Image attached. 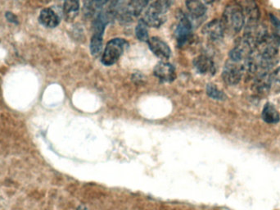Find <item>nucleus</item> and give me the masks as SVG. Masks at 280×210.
<instances>
[{
    "label": "nucleus",
    "mask_w": 280,
    "mask_h": 210,
    "mask_svg": "<svg viewBox=\"0 0 280 210\" xmlns=\"http://www.w3.org/2000/svg\"><path fill=\"white\" fill-rule=\"evenodd\" d=\"M221 21L225 32L230 35H236L240 32L246 22L243 12L235 3L226 7Z\"/></svg>",
    "instance_id": "nucleus-1"
},
{
    "label": "nucleus",
    "mask_w": 280,
    "mask_h": 210,
    "mask_svg": "<svg viewBox=\"0 0 280 210\" xmlns=\"http://www.w3.org/2000/svg\"><path fill=\"white\" fill-rule=\"evenodd\" d=\"M268 36L266 25L257 21L247 22L243 37L254 50Z\"/></svg>",
    "instance_id": "nucleus-2"
},
{
    "label": "nucleus",
    "mask_w": 280,
    "mask_h": 210,
    "mask_svg": "<svg viewBox=\"0 0 280 210\" xmlns=\"http://www.w3.org/2000/svg\"><path fill=\"white\" fill-rule=\"evenodd\" d=\"M127 47L128 42L124 39L117 38L110 40L102 56V63L106 66L113 65L118 61Z\"/></svg>",
    "instance_id": "nucleus-3"
},
{
    "label": "nucleus",
    "mask_w": 280,
    "mask_h": 210,
    "mask_svg": "<svg viewBox=\"0 0 280 210\" xmlns=\"http://www.w3.org/2000/svg\"><path fill=\"white\" fill-rule=\"evenodd\" d=\"M244 72V63H237L229 59L225 65L222 78L229 86H235L240 82Z\"/></svg>",
    "instance_id": "nucleus-4"
},
{
    "label": "nucleus",
    "mask_w": 280,
    "mask_h": 210,
    "mask_svg": "<svg viewBox=\"0 0 280 210\" xmlns=\"http://www.w3.org/2000/svg\"><path fill=\"white\" fill-rule=\"evenodd\" d=\"M175 36L177 40L178 45L180 47L184 45L190 40L192 36V24L186 16L182 15L179 18L175 31Z\"/></svg>",
    "instance_id": "nucleus-5"
},
{
    "label": "nucleus",
    "mask_w": 280,
    "mask_h": 210,
    "mask_svg": "<svg viewBox=\"0 0 280 210\" xmlns=\"http://www.w3.org/2000/svg\"><path fill=\"white\" fill-rule=\"evenodd\" d=\"M234 3L243 12L247 23L259 21L260 9L256 0H234Z\"/></svg>",
    "instance_id": "nucleus-6"
},
{
    "label": "nucleus",
    "mask_w": 280,
    "mask_h": 210,
    "mask_svg": "<svg viewBox=\"0 0 280 210\" xmlns=\"http://www.w3.org/2000/svg\"><path fill=\"white\" fill-rule=\"evenodd\" d=\"M165 14L152 4L145 11L143 21L151 28H160L165 21Z\"/></svg>",
    "instance_id": "nucleus-7"
},
{
    "label": "nucleus",
    "mask_w": 280,
    "mask_h": 210,
    "mask_svg": "<svg viewBox=\"0 0 280 210\" xmlns=\"http://www.w3.org/2000/svg\"><path fill=\"white\" fill-rule=\"evenodd\" d=\"M155 76L162 82H172L176 77V69L171 63L161 62L157 63L153 70Z\"/></svg>",
    "instance_id": "nucleus-8"
},
{
    "label": "nucleus",
    "mask_w": 280,
    "mask_h": 210,
    "mask_svg": "<svg viewBox=\"0 0 280 210\" xmlns=\"http://www.w3.org/2000/svg\"><path fill=\"white\" fill-rule=\"evenodd\" d=\"M271 74L269 72L258 74L254 76L253 81V92L257 95H264L269 93L271 89Z\"/></svg>",
    "instance_id": "nucleus-9"
},
{
    "label": "nucleus",
    "mask_w": 280,
    "mask_h": 210,
    "mask_svg": "<svg viewBox=\"0 0 280 210\" xmlns=\"http://www.w3.org/2000/svg\"><path fill=\"white\" fill-rule=\"evenodd\" d=\"M151 51L157 58L162 60H167L171 56V48L168 44L158 37H152L147 41Z\"/></svg>",
    "instance_id": "nucleus-10"
},
{
    "label": "nucleus",
    "mask_w": 280,
    "mask_h": 210,
    "mask_svg": "<svg viewBox=\"0 0 280 210\" xmlns=\"http://www.w3.org/2000/svg\"><path fill=\"white\" fill-rule=\"evenodd\" d=\"M203 35L211 40H219L223 38L225 32L224 25L220 20L215 19L210 21L203 28Z\"/></svg>",
    "instance_id": "nucleus-11"
},
{
    "label": "nucleus",
    "mask_w": 280,
    "mask_h": 210,
    "mask_svg": "<svg viewBox=\"0 0 280 210\" xmlns=\"http://www.w3.org/2000/svg\"><path fill=\"white\" fill-rule=\"evenodd\" d=\"M195 69L199 73L203 75H214L215 72V64L213 61L206 55H200L193 61Z\"/></svg>",
    "instance_id": "nucleus-12"
},
{
    "label": "nucleus",
    "mask_w": 280,
    "mask_h": 210,
    "mask_svg": "<svg viewBox=\"0 0 280 210\" xmlns=\"http://www.w3.org/2000/svg\"><path fill=\"white\" fill-rule=\"evenodd\" d=\"M40 23L48 28H54L60 23V18L59 15L55 13L52 9H44L40 12L39 17Z\"/></svg>",
    "instance_id": "nucleus-13"
},
{
    "label": "nucleus",
    "mask_w": 280,
    "mask_h": 210,
    "mask_svg": "<svg viewBox=\"0 0 280 210\" xmlns=\"http://www.w3.org/2000/svg\"><path fill=\"white\" fill-rule=\"evenodd\" d=\"M79 0H63V13L66 21H73L79 14Z\"/></svg>",
    "instance_id": "nucleus-14"
},
{
    "label": "nucleus",
    "mask_w": 280,
    "mask_h": 210,
    "mask_svg": "<svg viewBox=\"0 0 280 210\" xmlns=\"http://www.w3.org/2000/svg\"><path fill=\"white\" fill-rule=\"evenodd\" d=\"M262 117L265 122L270 124H275L279 122L280 117L278 110L271 103H266L264 106Z\"/></svg>",
    "instance_id": "nucleus-15"
},
{
    "label": "nucleus",
    "mask_w": 280,
    "mask_h": 210,
    "mask_svg": "<svg viewBox=\"0 0 280 210\" xmlns=\"http://www.w3.org/2000/svg\"><path fill=\"white\" fill-rule=\"evenodd\" d=\"M186 6L188 12L196 18L203 17L207 12V8L203 0H186Z\"/></svg>",
    "instance_id": "nucleus-16"
},
{
    "label": "nucleus",
    "mask_w": 280,
    "mask_h": 210,
    "mask_svg": "<svg viewBox=\"0 0 280 210\" xmlns=\"http://www.w3.org/2000/svg\"><path fill=\"white\" fill-rule=\"evenodd\" d=\"M150 0H130L128 2L127 13L129 17H137L146 8Z\"/></svg>",
    "instance_id": "nucleus-17"
},
{
    "label": "nucleus",
    "mask_w": 280,
    "mask_h": 210,
    "mask_svg": "<svg viewBox=\"0 0 280 210\" xmlns=\"http://www.w3.org/2000/svg\"><path fill=\"white\" fill-rule=\"evenodd\" d=\"M103 34L94 32L90 41V51L94 57H98L103 49Z\"/></svg>",
    "instance_id": "nucleus-18"
},
{
    "label": "nucleus",
    "mask_w": 280,
    "mask_h": 210,
    "mask_svg": "<svg viewBox=\"0 0 280 210\" xmlns=\"http://www.w3.org/2000/svg\"><path fill=\"white\" fill-rule=\"evenodd\" d=\"M149 25L145 23L143 19L138 21V25L136 27L135 34L137 38L140 41L147 42L149 40V30H148Z\"/></svg>",
    "instance_id": "nucleus-19"
},
{
    "label": "nucleus",
    "mask_w": 280,
    "mask_h": 210,
    "mask_svg": "<svg viewBox=\"0 0 280 210\" xmlns=\"http://www.w3.org/2000/svg\"><path fill=\"white\" fill-rule=\"evenodd\" d=\"M207 95L212 99L216 100H225L226 95L223 91L217 88V86L214 84H208L207 86Z\"/></svg>",
    "instance_id": "nucleus-20"
},
{
    "label": "nucleus",
    "mask_w": 280,
    "mask_h": 210,
    "mask_svg": "<svg viewBox=\"0 0 280 210\" xmlns=\"http://www.w3.org/2000/svg\"><path fill=\"white\" fill-rule=\"evenodd\" d=\"M173 3L174 0H155L153 5L162 13H165L173 5Z\"/></svg>",
    "instance_id": "nucleus-21"
},
{
    "label": "nucleus",
    "mask_w": 280,
    "mask_h": 210,
    "mask_svg": "<svg viewBox=\"0 0 280 210\" xmlns=\"http://www.w3.org/2000/svg\"><path fill=\"white\" fill-rule=\"evenodd\" d=\"M271 76V88L276 92L280 91V67L274 70Z\"/></svg>",
    "instance_id": "nucleus-22"
},
{
    "label": "nucleus",
    "mask_w": 280,
    "mask_h": 210,
    "mask_svg": "<svg viewBox=\"0 0 280 210\" xmlns=\"http://www.w3.org/2000/svg\"><path fill=\"white\" fill-rule=\"evenodd\" d=\"M7 17V19L9 20V21L10 22H13V23H18V20H17V17L15 16L13 13H7L5 15Z\"/></svg>",
    "instance_id": "nucleus-23"
},
{
    "label": "nucleus",
    "mask_w": 280,
    "mask_h": 210,
    "mask_svg": "<svg viewBox=\"0 0 280 210\" xmlns=\"http://www.w3.org/2000/svg\"><path fill=\"white\" fill-rule=\"evenodd\" d=\"M270 19H271L272 22L275 25V28L277 29H280V21L277 18V17H274L273 15H270Z\"/></svg>",
    "instance_id": "nucleus-24"
},
{
    "label": "nucleus",
    "mask_w": 280,
    "mask_h": 210,
    "mask_svg": "<svg viewBox=\"0 0 280 210\" xmlns=\"http://www.w3.org/2000/svg\"><path fill=\"white\" fill-rule=\"evenodd\" d=\"M204 4H207V5H211V4H213L215 3L216 0H203Z\"/></svg>",
    "instance_id": "nucleus-25"
},
{
    "label": "nucleus",
    "mask_w": 280,
    "mask_h": 210,
    "mask_svg": "<svg viewBox=\"0 0 280 210\" xmlns=\"http://www.w3.org/2000/svg\"><path fill=\"white\" fill-rule=\"evenodd\" d=\"M41 2L44 3V4H48V3L51 2L52 0H40Z\"/></svg>",
    "instance_id": "nucleus-26"
}]
</instances>
